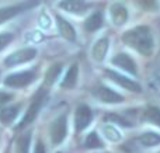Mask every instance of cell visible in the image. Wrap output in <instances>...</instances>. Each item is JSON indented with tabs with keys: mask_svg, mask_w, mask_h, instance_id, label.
<instances>
[{
	"mask_svg": "<svg viewBox=\"0 0 160 153\" xmlns=\"http://www.w3.org/2000/svg\"><path fill=\"white\" fill-rule=\"evenodd\" d=\"M94 96L98 98L100 101L102 103H107V104H118L124 101V97L121 94H118L117 91L114 90L108 89L107 86H100L94 90Z\"/></svg>",
	"mask_w": 160,
	"mask_h": 153,
	"instance_id": "obj_7",
	"label": "cell"
},
{
	"mask_svg": "<svg viewBox=\"0 0 160 153\" xmlns=\"http://www.w3.org/2000/svg\"><path fill=\"white\" fill-rule=\"evenodd\" d=\"M101 25H102V16H101V13L91 14V16L84 21V28L87 31H90V32L100 30V28H101Z\"/></svg>",
	"mask_w": 160,
	"mask_h": 153,
	"instance_id": "obj_16",
	"label": "cell"
},
{
	"mask_svg": "<svg viewBox=\"0 0 160 153\" xmlns=\"http://www.w3.org/2000/svg\"><path fill=\"white\" fill-rule=\"evenodd\" d=\"M107 52H108V38H101L94 44L93 49H91V56H93L94 61L101 62L104 61Z\"/></svg>",
	"mask_w": 160,
	"mask_h": 153,
	"instance_id": "obj_12",
	"label": "cell"
},
{
	"mask_svg": "<svg viewBox=\"0 0 160 153\" xmlns=\"http://www.w3.org/2000/svg\"><path fill=\"white\" fill-rule=\"evenodd\" d=\"M139 142L143 146L152 148V146H156L160 143V135L155 134V132H145L139 136Z\"/></svg>",
	"mask_w": 160,
	"mask_h": 153,
	"instance_id": "obj_19",
	"label": "cell"
},
{
	"mask_svg": "<svg viewBox=\"0 0 160 153\" xmlns=\"http://www.w3.org/2000/svg\"><path fill=\"white\" fill-rule=\"evenodd\" d=\"M18 110H20V106H11V107H7V108H3L0 111V120L4 121V122H10L16 118V115L18 114Z\"/></svg>",
	"mask_w": 160,
	"mask_h": 153,
	"instance_id": "obj_20",
	"label": "cell"
},
{
	"mask_svg": "<svg viewBox=\"0 0 160 153\" xmlns=\"http://www.w3.org/2000/svg\"><path fill=\"white\" fill-rule=\"evenodd\" d=\"M59 6L73 14H83L88 8V4L86 2H62L59 3Z\"/></svg>",
	"mask_w": 160,
	"mask_h": 153,
	"instance_id": "obj_14",
	"label": "cell"
},
{
	"mask_svg": "<svg viewBox=\"0 0 160 153\" xmlns=\"http://www.w3.org/2000/svg\"><path fill=\"white\" fill-rule=\"evenodd\" d=\"M47 93H48V89L45 86L39 87V90L37 91V94L34 96V98H32V101H31L30 107H28L27 112H25V115L22 117L21 122L18 124L17 128H24L25 125L31 124L34 120H35L38 112H39V110H41V107H42V104H44L45 98H47Z\"/></svg>",
	"mask_w": 160,
	"mask_h": 153,
	"instance_id": "obj_2",
	"label": "cell"
},
{
	"mask_svg": "<svg viewBox=\"0 0 160 153\" xmlns=\"http://www.w3.org/2000/svg\"><path fill=\"white\" fill-rule=\"evenodd\" d=\"M37 3H24V4H17V6H10V7L0 8V24L6 22L7 20H10L11 17H14L16 14H18L20 11L27 10L28 7H32Z\"/></svg>",
	"mask_w": 160,
	"mask_h": 153,
	"instance_id": "obj_10",
	"label": "cell"
},
{
	"mask_svg": "<svg viewBox=\"0 0 160 153\" xmlns=\"http://www.w3.org/2000/svg\"><path fill=\"white\" fill-rule=\"evenodd\" d=\"M13 34L11 32H3V34H0V51L2 49H4L6 47H7L8 44H10L11 41H13Z\"/></svg>",
	"mask_w": 160,
	"mask_h": 153,
	"instance_id": "obj_24",
	"label": "cell"
},
{
	"mask_svg": "<svg viewBox=\"0 0 160 153\" xmlns=\"http://www.w3.org/2000/svg\"><path fill=\"white\" fill-rule=\"evenodd\" d=\"M105 73H107V76L114 81V83L119 84V86L124 87V89L129 90V91H141V86H139L138 83L129 80V79L125 77V76L119 75L118 72H114V70H107Z\"/></svg>",
	"mask_w": 160,
	"mask_h": 153,
	"instance_id": "obj_9",
	"label": "cell"
},
{
	"mask_svg": "<svg viewBox=\"0 0 160 153\" xmlns=\"http://www.w3.org/2000/svg\"><path fill=\"white\" fill-rule=\"evenodd\" d=\"M102 132H104L105 138H108V139L112 141V142H118V141L121 139V134H119V131L112 125L104 126V128H102Z\"/></svg>",
	"mask_w": 160,
	"mask_h": 153,
	"instance_id": "obj_23",
	"label": "cell"
},
{
	"mask_svg": "<svg viewBox=\"0 0 160 153\" xmlns=\"http://www.w3.org/2000/svg\"><path fill=\"white\" fill-rule=\"evenodd\" d=\"M111 18H112V22L117 25H122L125 21H127L128 18V10L125 6L119 4V3H117V4H114L112 7H111Z\"/></svg>",
	"mask_w": 160,
	"mask_h": 153,
	"instance_id": "obj_13",
	"label": "cell"
},
{
	"mask_svg": "<svg viewBox=\"0 0 160 153\" xmlns=\"http://www.w3.org/2000/svg\"><path fill=\"white\" fill-rule=\"evenodd\" d=\"M10 100H13V94L6 91H0V106H4L6 103H8Z\"/></svg>",
	"mask_w": 160,
	"mask_h": 153,
	"instance_id": "obj_25",
	"label": "cell"
},
{
	"mask_svg": "<svg viewBox=\"0 0 160 153\" xmlns=\"http://www.w3.org/2000/svg\"><path fill=\"white\" fill-rule=\"evenodd\" d=\"M143 121L160 126V108H158V107H148L143 112Z\"/></svg>",
	"mask_w": 160,
	"mask_h": 153,
	"instance_id": "obj_17",
	"label": "cell"
},
{
	"mask_svg": "<svg viewBox=\"0 0 160 153\" xmlns=\"http://www.w3.org/2000/svg\"><path fill=\"white\" fill-rule=\"evenodd\" d=\"M84 146L87 149H98L102 146V142L100 139V136L97 135V132H91L84 141Z\"/></svg>",
	"mask_w": 160,
	"mask_h": 153,
	"instance_id": "obj_22",
	"label": "cell"
},
{
	"mask_svg": "<svg viewBox=\"0 0 160 153\" xmlns=\"http://www.w3.org/2000/svg\"><path fill=\"white\" fill-rule=\"evenodd\" d=\"M78 73H79L78 65H73V66L68 70V73L63 77V80H62L61 86L63 87V89H73V87L76 86V83H78Z\"/></svg>",
	"mask_w": 160,
	"mask_h": 153,
	"instance_id": "obj_15",
	"label": "cell"
},
{
	"mask_svg": "<svg viewBox=\"0 0 160 153\" xmlns=\"http://www.w3.org/2000/svg\"><path fill=\"white\" fill-rule=\"evenodd\" d=\"M61 70H62L61 65H53V66H51L49 69H48V72L45 73V81H44L42 86H45L47 89H49V87L53 84V81L56 80V77L59 76Z\"/></svg>",
	"mask_w": 160,
	"mask_h": 153,
	"instance_id": "obj_18",
	"label": "cell"
},
{
	"mask_svg": "<svg viewBox=\"0 0 160 153\" xmlns=\"http://www.w3.org/2000/svg\"><path fill=\"white\" fill-rule=\"evenodd\" d=\"M34 153H45V146L42 142H38L35 145V149H34Z\"/></svg>",
	"mask_w": 160,
	"mask_h": 153,
	"instance_id": "obj_27",
	"label": "cell"
},
{
	"mask_svg": "<svg viewBox=\"0 0 160 153\" xmlns=\"http://www.w3.org/2000/svg\"><path fill=\"white\" fill-rule=\"evenodd\" d=\"M122 41L131 47L132 49L138 51L139 53L145 56H149L153 53V48H155V42H153V37L150 32V28L146 25H139V27L131 28L122 35Z\"/></svg>",
	"mask_w": 160,
	"mask_h": 153,
	"instance_id": "obj_1",
	"label": "cell"
},
{
	"mask_svg": "<svg viewBox=\"0 0 160 153\" xmlns=\"http://www.w3.org/2000/svg\"><path fill=\"white\" fill-rule=\"evenodd\" d=\"M111 63L118 66V67H121V69L125 70V72H129L131 75H136V72H138L136 63L133 62V59L131 58L129 55H127V53H118L117 56H114V58L111 59Z\"/></svg>",
	"mask_w": 160,
	"mask_h": 153,
	"instance_id": "obj_8",
	"label": "cell"
},
{
	"mask_svg": "<svg viewBox=\"0 0 160 153\" xmlns=\"http://www.w3.org/2000/svg\"><path fill=\"white\" fill-rule=\"evenodd\" d=\"M56 24L59 27V32L63 38H66L68 41H75L76 39V31L72 27V24H69V21L63 18L61 16H56Z\"/></svg>",
	"mask_w": 160,
	"mask_h": 153,
	"instance_id": "obj_11",
	"label": "cell"
},
{
	"mask_svg": "<svg viewBox=\"0 0 160 153\" xmlns=\"http://www.w3.org/2000/svg\"><path fill=\"white\" fill-rule=\"evenodd\" d=\"M91 120H93V112L84 104H80L76 108V114H75V129L76 132H82L83 129H86L90 125Z\"/></svg>",
	"mask_w": 160,
	"mask_h": 153,
	"instance_id": "obj_6",
	"label": "cell"
},
{
	"mask_svg": "<svg viewBox=\"0 0 160 153\" xmlns=\"http://www.w3.org/2000/svg\"><path fill=\"white\" fill-rule=\"evenodd\" d=\"M35 79V75L31 70H25V72H17L13 75H8L4 79V84L13 89H20V87H25L31 84Z\"/></svg>",
	"mask_w": 160,
	"mask_h": 153,
	"instance_id": "obj_3",
	"label": "cell"
},
{
	"mask_svg": "<svg viewBox=\"0 0 160 153\" xmlns=\"http://www.w3.org/2000/svg\"><path fill=\"white\" fill-rule=\"evenodd\" d=\"M30 142H31V134H22L21 136L17 141V148H16V153H28L30 149Z\"/></svg>",
	"mask_w": 160,
	"mask_h": 153,
	"instance_id": "obj_21",
	"label": "cell"
},
{
	"mask_svg": "<svg viewBox=\"0 0 160 153\" xmlns=\"http://www.w3.org/2000/svg\"><path fill=\"white\" fill-rule=\"evenodd\" d=\"M68 134V120L66 115H61L58 117L51 125V139H52L53 145H59L63 142Z\"/></svg>",
	"mask_w": 160,
	"mask_h": 153,
	"instance_id": "obj_5",
	"label": "cell"
},
{
	"mask_svg": "<svg viewBox=\"0 0 160 153\" xmlns=\"http://www.w3.org/2000/svg\"><path fill=\"white\" fill-rule=\"evenodd\" d=\"M37 56V49L35 48H24V49H18L16 52H13L11 55H8L6 58L4 63L6 66H16V65H21L25 62L32 61Z\"/></svg>",
	"mask_w": 160,
	"mask_h": 153,
	"instance_id": "obj_4",
	"label": "cell"
},
{
	"mask_svg": "<svg viewBox=\"0 0 160 153\" xmlns=\"http://www.w3.org/2000/svg\"><path fill=\"white\" fill-rule=\"evenodd\" d=\"M107 120L117 121V122H118L119 125H124V126L127 125V126H131V124H129V122H127V121H125V120H122L121 117H118V115H115V114H114V115H108V117H107Z\"/></svg>",
	"mask_w": 160,
	"mask_h": 153,
	"instance_id": "obj_26",
	"label": "cell"
}]
</instances>
